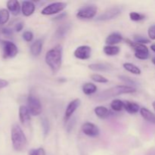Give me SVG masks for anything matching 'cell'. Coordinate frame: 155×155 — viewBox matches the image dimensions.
Segmentation results:
<instances>
[{
  "mask_svg": "<svg viewBox=\"0 0 155 155\" xmlns=\"http://www.w3.org/2000/svg\"><path fill=\"white\" fill-rule=\"evenodd\" d=\"M130 18L133 21H140L145 19V16L144 15H142V14L133 12L130 13Z\"/></svg>",
  "mask_w": 155,
  "mask_h": 155,
  "instance_id": "obj_28",
  "label": "cell"
},
{
  "mask_svg": "<svg viewBox=\"0 0 155 155\" xmlns=\"http://www.w3.org/2000/svg\"><path fill=\"white\" fill-rule=\"evenodd\" d=\"M23 28H24V24L21 22L18 23V24H17L15 27V31H17V32L21 31V30H23Z\"/></svg>",
  "mask_w": 155,
  "mask_h": 155,
  "instance_id": "obj_37",
  "label": "cell"
},
{
  "mask_svg": "<svg viewBox=\"0 0 155 155\" xmlns=\"http://www.w3.org/2000/svg\"><path fill=\"white\" fill-rule=\"evenodd\" d=\"M152 106H153V107H154V110H155V101L152 103Z\"/></svg>",
  "mask_w": 155,
  "mask_h": 155,
  "instance_id": "obj_42",
  "label": "cell"
},
{
  "mask_svg": "<svg viewBox=\"0 0 155 155\" xmlns=\"http://www.w3.org/2000/svg\"><path fill=\"white\" fill-rule=\"evenodd\" d=\"M2 33L4 35H5V36H11V35H12L13 32H12V30L9 28H3L2 30Z\"/></svg>",
  "mask_w": 155,
  "mask_h": 155,
  "instance_id": "obj_36",
  "label": "cell"
},
{
  "mask_svg": "<svg viewBox=\"0 0 155 155\" xmlns=\"http://www.w3.org/2000/svg\"><path fill=\"white\" fill-rule=\"evenodd\" d=\"M80 103H81V101H80V98H76V99L73 100L72 101H71V102L68 104L64 113L65 122H67V121L71 117V116L74 114V113L76 111V110L80 107Z\"/></svg>",
  "mask_w": 155,
  "mask_h": 155,
  "instance_id": "obj_12",
  "label": "cell"
},
{
  "mask_svg": "<svg viewBox=\"0 0 155 155\" xmlns=\"http://www.w3.org/2000/svg\"><path fill=\"white\" fill-rule=\"evenodd\" d=\"M120 79L121 80H123V81L125 82V83L128 85L136 84V82H135L133 79L130 78V77H126V76H121V77H120Z\"/></svg>",
  "mask_w": 155,
  "mask_h": 155,
  "instance_id": "obj_34",
  "label": "cell"
},
{
  "mask_svg": "<svg viewBox=\"0 0 155 155\" xmlns=\"http://www.w3.org/2000/svg\"><path fill=\"white\" fill-rule=\"evenodd\" d=\"M8 86V82L7 80L0 79V89H2V88L6 87Z\"/></svg>",
  "mask_w": 155,
  "mask_h": 155,
  "instance_id": "obj_38",
  "label": "cell"
},
{
  "mask_svg": "<svg viewBox=\"0 0 155 155\" xmlns=\"http://www.w3.org/2000/svg\"><path fill=\"white\" fill-rule=\"evenodd\" d=\"M97 91V86L92 83H85L83 86V92L86 95H92Z\"/></svg>",
  "mask_w": 155,
  "mask_h": 155,
  "instance_id": "obj_23",
  "label": "cell"
},
{
  "mask_svg": "<svg viewBox=\"0 0 155 155\" xmlns=\"http://www.w3.org/2000/svg\"><path fill=\"white\" fill-rule=\"evenodd\" d=\"M36 9L34 3L31 1H24L21 6V12L26 17H29L33 14Z\"/></svg>",
  "mask_w": 155,
  "mask_h": 155,
  "instance_id": "obj_13",
  "label": "cell"
},
{
  "mask_svg": "<svg viewBox=\"0 0 155 155\" xmlns=\"http://www.w3.org/2000/svg\"><path fill=\"white\" fill-rule=\"evenodd\" d=\"M95 114L98 117L101 118V119H105L107 118L110 114V111L107 108V107H104V106H98L94 110Z\"/></svg>",
  "mask_w": 155,
  "mask_h": 155,
  "instance_id": "obj_20",
  "label": "cell"
},
{
  "mask_svg": "<svg viewBox=\"0 0 155 155\" xmlns=\"http://www.w3.org/2000/svg\"><path fill=\"white\" fill-rule=\"evenodd\" d=\"M2 44L4 58H13L18 54V47L15 43L9 41H2Z\"/></svg>",
  "mask_w": 155,
  "mask_h": 155,
  "instance_id": "obj_7",
  "label": "cell"
},
{
  "mask_svg": "<svg viewBox=\"0 0 155 155\" xmlns=\"http://www.w3.org/2000/svg\"><path fill=\"white\" fill-rule=\"evenodd\" d=\"M67 7V4L61 2H58L49 4L46 7L44 8L42 10L41 13L43 15H52L61 12L65 8Z\"/></svg>",
  "mask_w": 155,
  "mask_h": 155,
  "instance_id": "obj_6",
  "label": "cell"
},
{
  "mask_svg": "<svg viewBox=\"0 0 155 155\" xmlns=\"http://www.w3.org/2000/svg\"><path fill=\"white\" fill-rule=\"evenodd\" d=\"M124 109L127 113L130 114H135L140 111V107L139 104L130 101H126L124 102Z\"/></svg>",
  "mask_w": 155,
  "mask_h": 155,
  "instance_id": "obj_17",
  "label": "cell"
},
{
  "mask_svg": "<svg viewBox=\"0 0 155 155\" xmlns=\"http://www.w3.org/2000/svg\"><path fill=\"white\" fill-rule=\"evenodd\" d=\"M28 155H45V150L42 148H36V149H31L29 151Z\"/></svg>",
  "mask_w": 155,
  "mask_h": 155,
  "instance_id": "obj_29",
  "label": "cell"
},
{
  "mask_svg": "<svg viewBox=\"0 0 155 155\" xmlns=\"http://www.w3.org/2000/svg\"><path fill=\"white\" fill-rule=\"evenodd\" d=\"M134 41H135V42H136V43L143 44V45H145V44H147V43H149L150 42L149 39H146V38L143 37V36H134Z\"/></svg>",
  "mask_w": 155,
  "mask_h": 155,
  "instance_id": "obj_30",
  "label": "cell"
},
{
  "mask_svg": "<svg viewBox=\"0 0 155 155\" xmlns=\"http://www.w3.org/2000/svg\"><path fill=\"white\" fill-rule=\"evenodd\" d=\"M45 62L48 65L53 73H56L60 70L62 63V47L57 45L48 50L45 54Z\"/></svg>",
  "mask_w": 155,
  "mask_h": 155,
  "instance_id": "obj_2",
  "label": "cell"
},
{
  "mask_svg": "<svg viewBox=\"0 0 155 155\" xmlns=\"http://www.w3.org/2000/svg\"><path fill=\"white\" fill-rule=\"evenodd\" d=\"M97 11H98V9H97V8L95 6H86V7H83L82 8H80L77 12V17L78 18H80V19H92L96 15Z\"/></svg>",
  "mask_w": 155,
  "mask_h": 155,
  "instance_id": "obj_8",
  "label": "cell"
},
{
  "mask_svg": "<svg viewBox=\"0 0 155 155\" xmlns=\"http://www.w3.org/2000/svg\"><path fill=\"white\" fill-rule=\"evenodd\" d=\"M68 29H69V26L68 25L61 26V27L58 29L57 33H56V34H57V36H59V37H60V36H63L64 35L67 33Z\"/></svg>",
  "mask_w": 155,
  "mask_h": 155,
  "instance_id": "obj_31",
  "label": "cell"
},
{
  "mask_svg": "<svg viewBox=\"0 0 155 155\" xmlns=\"http://www.w3.org/2000/svg\"><path fill=\"white\" fill-rule=\"evenodd\" d=\"M148 34L150 39H152V40H155V24L149 27L148 30Z\"/></svg>",
  "mask_w": 155,
  "mask_h": 155,
  "instance_id": "obj_33",
  "label": "cell"
},
{
  "mask_svg": "<svg viewBox=\"0 0 155 155\" xmlns=\"http://www.w3.org/2000/svg\"><path fill=\"white\" fill-rule=\"evenodd\" d=\"M135 92H136V89L133 86H128V85L116 86L100 92L95 96V100L99 101H105L114 96L123 95V94L133 93Z\"/></svg>",
  "mask_w": 155,
  "mask_h": 155,
  "instance_id": "obj_1",
  "label": "cell"
},
{
  "mask_svg": "<svg viewBox=\"0 0 155 155\" xmlns=\"http://www.w3.org/2000/svg\"><path fill=\"white\" fill-rule=\"evenodd\" d=\"M12 142L15 151H21L27 145V137L22 129L18 124H15L12 128Z\"/></svg>",
  "mask_w": 155,
  "mask_h": 155,
  "instance_id": "obj_3",
  "label": "cell"
},
{
  "mask_svg": "<svg viewBox=\"0 0 155 155\" xmlns=\"http://www.w3.org/2000/svg\"><path fill=\"white\" fill-rule=\"evenodd\" d=\"M110 107L114 111H121L124 108V102L120 99H114L110 104Z\"/></svg>",
  "mask_w": 155,
  "mask_h": 155,
  "instance_id": "obj_25",
  "label": "cell"
},
{
  "mask_svg": "<svg viewBox=\"0 0 155 155\" xmlns=\"http://www.w3.org/2000/svg\"><path fill=\"white\" fill-rule=\"evenodd\" d=\"M9 12L7 9H1L0 10V25L6 24L9 20Z\"/></svg>",
  "mask_w": 155,
  "mask_h": 155,
  "instance_id": "obj_26",
  "label": "cell"
},
{
  "mask_svg": "<svg viewBox=\"0 0 155 155\" xmlns=\"http://www.w3.org/2000/svg\"><path fill=\"white\" fill-rule=\"evenodd\" d=\"M123 39H123V36L120 33H113L106 38L105 43L107 44V45H114L122 42Z\"/></svg>",
  "mask_w": 155,
  "mask_h": 155,
  "instance_id": "obj_16",
  "label": "cell"
},
{
  "mask_svg": "<svg viewBox=\"0 0 155 155\" xmlns=\"http://www.w3.org/2000/svg\"><path fill=\"white\" fill-rule=\"evenodd\" d=\"M151 49L154 52H155V44H152V45H151Z\"/></svg>",
  "mask_w": 155,
  "mask_h": 155,
  "instance_id": "obj_40",
  "label": "cell"
},
{
  "mask_svg": "<svg viewBox=\"0 0 155 155\" xmlns=\"http://www.w3.org/2000/svg\"><path fill=\"white\" fill-rule=\"evenodd\" d=\"M89 68L95 72H106V71H110L112 69V66L109 64L97 63L89 64Z\"/></svg>",
  "mask_w": 155,
  "mask_h": 155,
  "instance_id": "obj_14",
  "label": "cell"
},
{
  "mask_svg": "<svg viewBox=\"0 0 155 155\" xmlns=\"http://www.w3.org/2000/svg\"><path fill=\"white\" fill-rule=\"evenodd\" d=\"M42 127H43V132L44 134L46 136L47 134L48 133V130H49V127H48V122L46 119H44L42 120Z\"/></svg>",
  "mask_w": 155,
  "mask_h": 155,
  "instance_id": "obj_35",
  "label": "cell"
},
{
  "mask_svg": "<svg viewBox=\"0 0 155 155\" xmlns=\"http://www.w3.org/2000/svg\"><path fill=\"white\" fill-rule=\"evenodd\" d=\"M91 51H92V49L90 46L81 45V46L77 47V49L74 51V56L80 60H86L90 58Z\"/></svg>",
  "mask_w": 155,
  "mask_h": 155,
  "instance_id": "obj_11",
  "label": "cell"
},
{
  "mask_svg": "<svg viewBox=\"0 0 155 155\" xmlns=\"http://www.w3.org/2000/svg\"><path fill=\"white\" fill-rule=\"evenodd\" d=\"M121 14V9L119 8H110L107 9V11L103 14L100 15L98 18H96V21H109V20L114 19L117 18Z\"/></svg>",
  "mask_w": 155,
  "mask_h": 155,
  "instance_id": "obj_9",
  "label": "cell"
},
{
  "mask_svg": "<svg viewBox=\"0 0 155 155\" xmlns=\"http://www.w3.org/2000/svg\"><path fill=\"white\" fill-rule=\"evenodd\" d=\"M126 42L130 45L131 48H133L135 51V56L138 59L140 60H146L149 58V50L148 47L143 44L136 43V42H133L130 39H125Z\"/></svg>",
  "mask_w": 155,
  "mask_h": 155,
  "instance_id": "obj_4",
  "label": "cell"
},
{
  "mask_svg": "<svg viewBox=\"0 0 155 155\" xmlns=\"http://www.w3.org/2000/svg\"><path fill=\"white\" fill-rule=\"evenodd\" d=\"M124 68L126 71H129V72L132 73L136 75H139L141 74V70L139 69V67L135 65L134 64L132 63H124Z\"/></svg>",
  "mask_w": 155,
  "mask_h": 155,
  "instance_id": "obj_24",
  "label": "cell"
},
{
  "mask_svg": "<svg viewBox=\"0 0 155 155\" xmlns=\"http://www.w3.org/2000/svg\"><path fill=\"white\" fill-rule=\"evenodd\" d=\"M91 79H92L93 81L99 83H106L108 82V80H107L106 77H103L102 75H100V74H92V75H91Z\"/></svg>",
  "mask_w": 155,
  "mask_h": 155,
  "instance_id": "obj_27",
  "label": "cell"
},
{
  "mask_svg": "<svg viewBox=\"0 0 155 155\" xmlns=\"http://www.w3.org/2000/svg\"><path fill=\"white\" fill-rule=\"evenodd\" d=\"M27 107L30 114L33 116H38L42 113V104L39 98L30 94L27 98Z\"/></svg>",
  "mask_w": 155,
  "mask_h": 155,
  "instance_id": "obj_5",
  "label": "cell"
},
{
  "mask_svg": "<svg viewBox=\"0 0 155 155\" xmlns=\"http://www.w3.org/2000/svg\"><path fill=\"white\" fill-rule=\"evenodd\" d=\"M42 48V41L41 39H36L30 46V52L33 56H38L40 54Z\"/></svg>",
  "mask_w": 155,
  "mask_h": 155,
  "instance_id": "obj_21",
  "label": "cell"
},
{
  "mask_svg": "<svg viewBox=\"0 0 155 155\" xmlns=\"http://www.w3.org/2000/svg\"><path fill=\"white\" fill-rule=\"evenodd\" d=\"M140 114L142 115V117L147 120L148 122L155 125V114H153L150 110H148L146 107H142L140 109Z\"/></svg>",
  "mask_w": 155,
  "mask_h": 155,
  "instance_id": "obj_18",
  "label": "cell"
},
{
  "mask_svg": "<svg viewBox=\"0 0 155 155\" xmlns=\"http://www.w3.org/2000/svg\"><path fill=\"white\" fill-rule=\"evenodd\" d=\"M7 7L8 12H12L13 15H18L21 11V5L19 2L17 0H10L7 2Z\"/></svg>",
  "mask_w": 155,
  "mask_h": 155,
  "instance_id": "obj_19",
  "label": "cell"
},
{
  "mask_svg": "<svg viewBox=\"0 0 155 155\" xmlns=\"http://www.w3.org/2000/svg\"><path fill=\"white\" fill-rule=\"evenodd\" d=\"M82 131L86 136L89 137H96L99 135L100 130L96 125L92 123H85L82 126Z\"/></svg>",
  "mask_w": 155,
  "mask_h": 155,
  "instance_id": "obj_10",
  "label": "cell"
},
{
  "mask_svg": "<svg viewBox=\"0 0 155 155\" xmlns=\"http://www.w3.org/2000/svg\"><path fill=\"white\" fill-rule=\"evenodd\" d=\"M120 49L119 47L115 46V45H105L103 48V51L105 54L108 56H114L117 55V54H119Z\"/></svg>",
  "mask_w": 155,
  "mask_h": 155,
  "instance_id": "obj_22",
  "label": "cell"
},
{
  "mask_svg": "<svg viewBox=\"0 0 155 155\" xmlns=\"http://www.w3.org/2000/svg\"><path fill=\"white\" fill-rule=\"evenodd\" d=\"M23 39L26 42H31L33 39V34L31 31H25L23 33Z\"/></svg>",
  "mask_w": 155,
  "mask_h": 155,
  "instance_id": "obj_32",
  "label": "cell"
},
{
  "mask_svg": "<svg viewBox=\"0 0 155 155\" xmlns=\"http://www.w3.org/2000/svg\"><path fill=\"white\" fill-rule=\"evenodd\" d=\"M152 63L155 65V57L153 58H152Z\"/></svg>",
  "mask_w": 155,
  "mask_h": 155,
  "instance_id": "obj_41",
  "label": "cell"
},
{
  "mask_svg": "<svg viewBox=\"0 0 155 155\" xmlns=\"http://www.w3.org/2000/svg\"><path fill=\"white\" fill-rule=\"evenodd\" d=\"M19 119L21 124H26L30 121V113L27 106L22 105L19 108Z\"/></svg>",
  "mask_w": 155,
  "mask_h": 155,
  "instance_id": "obj_15",
  "label": "cell"
},
{
  "mask_svg": "<svg viewBox=\"0 0 155 155\" xmlns=\"http://www.w3.org/2000/svg\"><path fill=\"white\" fill-rule=\"evenodd\" d=\"M65 16H66V14H64V13H61L60 15H58V16L55 17V18H54V21H59V20L63 19V18H64Z\"/></svg>",
  "mask_w": 155,
  "mask_h": 155,
  "instance_id": "obj_39",
  "label": "cell"
}]
</instances>
